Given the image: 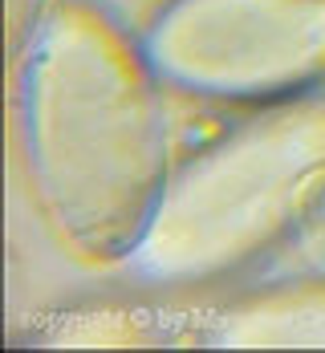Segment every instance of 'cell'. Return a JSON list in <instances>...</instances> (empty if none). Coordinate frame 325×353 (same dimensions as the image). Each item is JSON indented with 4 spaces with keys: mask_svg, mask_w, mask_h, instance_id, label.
Instances as JSON below:
<instances>
[{
    "mask_svg": "<svg viewBox=\"0 0 325 353\" xmlns=\"http://www.w3.org/2000/svg\"><path fill=\"white\" fill-rule=\"evenodd\" d=\"M208 341L216 345H325V284L305 272L212 313Z\"/></svg>",
    "mask_w": 325,
    "mask_h": 353,
    "instance_id": "obj_4",
    "label": "cell"
},
{
    "mask_svg": "<svg viewBox=\"0 0 325 353\" xmlns=\"http://www.w3.org/2000/svg\"><path fill=\"white\" fill-rule=\"evenodd\" d=\"M289 248L297 252L301 268L325 284V175L309 187V195L297 208V219H293V232H289Z\"/></svg>",
    "mask_w": 325,
    "mask_h": 353,
    "instance_id": "obj_5",
    "label": "cell"
},
{
    "mask_svg": "<svg viewBox=\"0 0 325 353\" xmlns=\"http://www.w3.org/2000/svg\"><path fill=\"white\" fill-rule=\"evenodd\" d=\"M37 212L90 268L130 264L171 183L163 73L98 0H53L12 61Z\"/></svg>",
    "mask_w": 325,
    "mask_h": 353,
    "instance_id": "obj_1",
    "label": "cell"
},
{
    "mask_svg": "<svg viewBox=\"0 0 325 353\" xmlns=\"http://www.w3.org/2000/svg\"><path fill=\"white\" fill-rule=\"evenodd\" d=\"M325 175V90L260 102L195 150L150 215L130 272L146 281H212L293 232L309 187Z\"/></svg>",
    "mask_w": 325,
    "mask_h": 353,
    "instance_id": "obj_2",
    "label": "cell"
},
{
    "mask_svg": "<svg viewBox=\"0 0 325 353\" xmlns=\"http://www.w3.org/2000/svg\"><path fill=\"white\" fill-rule=\"evenodd\" d=\"M143 45L187 94L273 102L325 77V0H167Z\"/></svg>",
    "mask_w": 325,
    "mask_h": 353,
    "instance_id": "obj_3",
    "label": "cell"
},
{
    "mask_svg": "<svg viewBox=\"0 0 325 353\" xmlns=\"http://www.w3.org/2000/svg\"><path fill=\"white\" fill-rule=\"evenodd\" d=\"M53 8V0H4V29H8V61L21 57V49L29 45V37L41 29L45 12Z\"/></svg>",
    "mask_w": 325,
    "mask_h": 353,
    "instance_id": "obj_6",
    "label": "cell"
}]
</instances>
